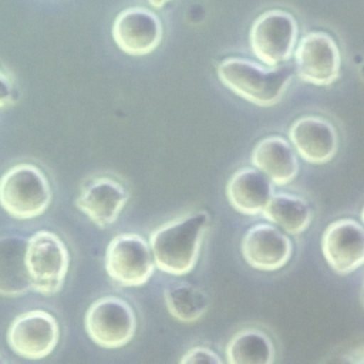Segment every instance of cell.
<instances>
[{
  "mask_svg": "<svg viewBox=\"0 0 364 364\" xmlns=\"http://www.w3.org/2000/svg\"><path fill=\"white\" fill-rule=\"evenodd\" d=\"M209 223L210 215L205 210H196L156 228L148 242L155 266L173 276L189 273L198 262Z\"/></svg>",
  "mask_w": 364,
  "mask_h": 364,
  "instance_id": "cell-1",
  "label": "cell"
},
{
  "mask_svg": "<svg viewBox=\"0 0 364 364\" xmlns=\"http://www.w3.org/2000/svg\"><path fill=\"white\" fill-rule=\"evenodd\" d=\"M216 71L225 87L243 100L260 107L277 104L291 80V70L289 67H263L240 57H229L220 61Z\"/></svg>",
  "mask_w": 364,
  "mask_h": 364,
  "instance_id": "cell-2",
  "label": "cell"
},
{
  "mask_svg": "<svg viewBox=\"0 0 364 364\" xmlns=\"http://www.w3.org/2000/svg\"><path fill=\"white\" fill-rule=\"evenodd\" d=\"M51 186L33 164H17L0 178V206L16 219H34L51 203Z\"/></svg>",
  "mask_w": 364,
  "mask_h": 364,
  "instance_id": "cell-3",
  "label": "cell"
},
{
  "mask_svg": "<svg viewBox=\"0 0 364 364\" xmlns=\"http://www.w3.org/2000/svg\"><path fill=\"white\" fill-rule=\"evenodd\" d=\"M24 263L31 289L51 296L64 284L70 255L60 236L50 230H38L27 239Z\"/></svg>",
  "mask_w": 364,
  "mask_h": 364,
  "instance_id": "cell-4",
  "label": "cell"
},
{
  "mask_svg": "<svg viewBox=\"0 0 364 364\" xmlns=\"http://www.w3.org/2000/svg\"><path fill=\"white\" fill-rule=\"evenodd\" d=\"M84 326L95 344L104 348H118L134 337L136 317L128 301L117 296H104L88 307Z\"/></svg>",
  "mask_w": 364,
  "mask_h": 364,
  "instance_id": "cell-5",
  "label": "cell"
},
{
  "mask_svg": "<svg viewBox=\"0 0 364 364\" xmlns=\"http://www.w3.org/2000/svg\"><path fill=\"white\" fill-rule=\"evenodd\" d=\"M297 34V21L290 13L269 10L260 14L250 27V48L263 64L274 67L291 57Z\"/></svg>",
  "mask_w": 364,
  "mask_h": 364,
  "instance_id": "cell-6",
  "label": "cell"
},
{
  "mask_svg": "<svg viewBox=\"0 0 364 364\" xmlns=\"http://www.w3.org/2000/svg\"><path fill=\"white\" fill-rule=\"evenodd\" d=\"M155 269L149 243L136 233H121L112 237L105 250V270L122 286L145 284Z\"/></svg>",
  "mask_w": 364,
  "mask_h": 364,
  "instance_id": "cell-7",
  "label": "cell"
},
{
  "mask_svg": "<svg viewBox=\"0 0 364 364\" xmlns=\"http://www.w3.org/2000/svg\"><path fill=\"white\" fill-rule=\"evenodd\" d=\"M294 54L297 77L313 85H330L340 77L341 55L334 38L324 31H310Z\"/></svg>",
  "mask_w": 364,
  "mask_h": 364,
  "instance_id": "cell-8",
  "label": "cell"
},
{
  "mask_svg": "<svg viewBox=\"0 0 364 364\" xmlns=\"http://www.w3.org/2000/svg\"><path fill=\"white\" fill-rule=\"evenodd\" d=\"M60 338V327L46 310H30L18 314L7 330L10 348L20 357L40 360L51 354Z\"/></svg>",
  "mask_w": 364,
  "mask_h": 364,
  "instance_id": "cell-9",
  "label": "cell"
},
{
  "mask_svg": "<svg viewBox=\"0 0 364 364\" xmlns=\"http://www.w3.org/2000/svg\"><path fill=\"white\" fill-rule=\"evenodd\" d=\"M321 252L338 274H348L364 262V232L360 222L343 218L330 223L321 237Z\"/></svg>",
  "mask_w": 364,
  "mask_h": 364,
  "instance_id": "cell-10",
  "label": "cell"
},
{
  "mask_svg": "<svg viewBox=\"0 0 364 364\" xmlns=\"http://www.w3.org/2000/svg\"><path fill=\"white\" fill-rule=\"evenodd\" d=\"M112 38L125 54L146 55L162 40L161 18L145 7L124 9L114 20Z\"/></svg>",
  "mask_w": 364,
  "mask_h": 364,
  "instance_id": "cell-11",
  "label": "cell"
},
{
  "mask_svg": "<svg viewBox=\"0 0 364 364\" xmlns=\"http://www.w3.org/2000/svg\"><path fill=\"white\" fill-rule=\"evenodd\" d=\"M240 250L252 267L273 272L282 269L290 260L293 243L279 228L269 223H257L245 233Z\"/></svg>",
  "mask_w": 364,
  "mask_h": 364,
  "instance_id": "cell-12",
  "label": "cell"
},
{
  "mask_svg": "<svg viewBox=\"0 0 364 364\" xmlns=\"http://www.w3.org/2000/svg\"><path fill=\"white\" fill-rule=\"evenodd\" d=\"M127 202V188L112 178L101 176L88 181L82 186L75 199V206L85 213L92 223L104 229L118 219Z\"/></svg>",
  "mask_w": 364,
  "mask_h": 364,
  "instance_id": "cell-13",
  "label": "cell"
},
{
  "mask_svg": "<svg viewBox=\"0 0 364 364\" xmlns=\"http://www.w3.org/2000/svg\"><path fill=\"white\" fill-rule=\"evenodd\" d=\"M289 138L300 156L310 164H326L338 149V135L330 121L317 115H304L289 128Z\"/></svg>",
  "mask_w": 364,
  "mask_h": 364,
  "instance_id": "cell-14",
  "label": "cell"
},
{
  "mask_svg": "<svg viewBox=\"0 0 364 364\" xmlns=\"http://www.w3.org/2000/svg\"><path fill=\"white\" fill-rule=\"evenodd\" d=\"M252 164L274 185H287L299 173V159L287 139L270 135L256 144L252 151Z\"/></svg>",
  "mask_w": 364,
  "mask_h": 364,
  "instance_id": "cell-15",
  "label": "cell"
},
{
  "mask_svg": "<svg viewBox=\"0 0 364 364\" xmlns=\"http://www.w3.org/2000/svg\"><path fill=\"white\" fill-rule=\"evenodd\" d=\"M273 193L272 181L259 169H237L226 185L229 203L243 215H259Z\"/></svg>",
  "mask_w": 364,
  "mask_h": 364,
  "instance_id": "cell-16",
  "label": "cell"
},
{
  "mask_svg": "<svg viewBox=\"0 0 364 364\" xmlns=\"http://www.w3.org/2000/svg\"><path fill=\"white\" fill-rule=\"evenodd\" d=\"M27 237L18 235L0 236V296L18 297L31 290L24 253Z\"/></svg>",
  "mask_w": 364,
  "mask_h": 364,
  "instance_id": "cell-17",
  "label": "cell"
},
{
  "mask_svg": "<svg viewBox=\"0 0 364 364\" xmlns=\"http://www.w3.org/2000/svg\"><path fill=\"white\" fill-rule=\"evenodd\" d=\"M262 215L290 235L304 232L311 222V208L309 202L301 196L283 192L272 193Z\"/></svg>",
  "mask_w": 364,
  "mask_h": 364,
  "instance_id": "cell-18",
  "label": "cell"
},
{
  "mask_svg": "<svg viewBox=\"0 0 364 364\" xmlns=\"http://www.w3.org/2000/svg\"><path fill=\"white\" fill-rule=\"evenodd\" d=\"M225 355L229 364H272L274 346L262 330L246 328L230 338Z\"/></svg>",
  "mask_w": 364,
  "mask_h": 364,
  "instance_id": "cell-19",
  "label": "cell"
},
{
  "mask_svg": "<svg viewBox=\"0 0 364 364\" xmlns=\"http://www.w3.org/2000/svg\"><path fill=\"white\" fill-rule=\"evenodd\" d=\"M164 299L169 314L183 323L199 320L209 306L206 293L189 283H176L165 289Z\"/></svg>",
  "mask_w": 364,
  "mask_h": 364,
  "instance_id": "cell-20",
  "label": "cell"
},
{
  "mask_svg": "<svg viewBox=\"0 0 364 364\" xmlns=\"http://www.w3.org/2000/svg\"><path fill=\"white\" fill-rule=\"evenodd\" d=\"M179 363L183 364H192V363H212V364H222V358L210 348L208 347H193L191 350H188L181 358Z\"/></svg>",
  "mask_w": 364,
  "mask_h": 364,
  "instance_id": "cell-21",
  "label": "cell"
},
{
  "mask_svg": "<svg viewBox=\"0 0 364 364\" xmlns=\"http://www.w3.org/2000/svg\"><path fill=\"white\" fill-rule=\"evenodd\" d=\"M16 100L14 84L10 77L0 68V108L13 104Z\"/></svg>",
  "mask_w": 364,
  "mask_h": 364,
  "instance_id": "cell-22",
  "label": "cell"
},
{
  "mask_svg": "<svg viewBox=\"0 0 364 364\" xmlns=\"http://www.w3.org/2000/svg\"><path fill=\"white\" fill-rule=\"evenodd\" d=\"M148 1L151 3V6H154V7L159 9V7H162L165 3H168L169 0H148Z\"/></svg>",
  "mask_w": 364,
  "mask_h": 364,
  "instance_id": "cell-23",
  "label": "cell"
},
{
  "mask_svg": "<svg viewBox=\"0 0 364 364\" xmlns=\"http://www.w3.org/2000/svg\"><path fill=\"white\" fill-rule=\"evenodd\" d=\"M0 361H3V358H0Z\"/></svg>",
  "mask_w": 364,
  "mask_h": 364,
  "instance_id": "cell-24",
  "label": "cell"
}]
</instances>
